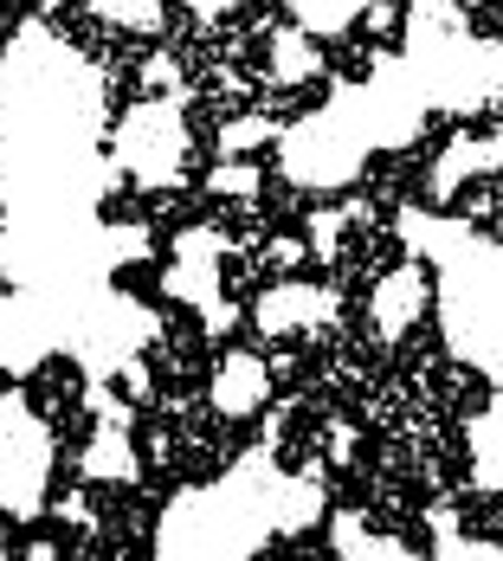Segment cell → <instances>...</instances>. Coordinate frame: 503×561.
<instances>
[{
    "mask_svg": "<svg viewBox=\"0 0 503 561\" xmlns=\"http://www.w3.org/2000/svg\"><path fill=\"white\" fill-rule=\"evenodd\" d=\"M187 136L174 129V104H142L123 123V169L142 174V187H168Z\"/></svg>",
    "mask_w": 503,
    "mask_h": 561,
    "instance_id": "1",
    "label": "cell"
},
{
    "mask_svg": "<svg viewBox=\"0 0 503 561\" xmlns=\"http://www.w3.org/2000/svg\"><path fill=\"white\" fill-rule=\"evenodd\" d=\"M214 413L220 420H252V413H265V400H272V368L259 362V355H245V348H232L220 355V368H214Z\"/></svg>",
    "mask_w": 503,
    "mask_h": 561,
    "instance_id": "2",
    "label": "cell"
},
{
    "mask_svg": "<svg viewBox=\"0 0 503 561\" xmlns=\"http://www.w3.org/2000/svg\"><path fill=\"white\" fill-rule=\"evenodd\" d=\"M330 310H335L330 290L284 278V284H272V290L259 297V310H252V317H259V330H265V336H290V330H317Z\"/></svg>",
    "mask_w": 503,
    "mask_h": 561,
    "instance_id": "3",
    "label": "cell"
},
{
    "mask_svg": "<svg viewBox=\"0 0 503 561\" xmlns=\"http://www.w3.org/2000/svg\"><path fill=\"white\" fill-rule=\"evenodd\" d=\"M426 297H433V284H426V272L420 265H400V272H388V278L375 284V330L381 336H407L413 323H420V310H426Z\"/></svg>",
    "mask_w": 503,
    "mask_h": 561,
    "instance_id": "4",
    "label": "cell"
},
{
    "mask_svg": "<svg viewBox=\"0 0 503 561\" xmlns=\"http://www.w3.org/2000/svg\"><path fill=\"white\" fill-rule=\"evenodd\" d=\"M272 78H278V84H310V78H323V53H317L310 26H278V33H272Z\"/></svg>",
    "mask_w": 503,
    "mask_h": 561,
    "instance_id": "5",
    "label": "cell"
},
{
    "mask_svg": "<svg viewBox=\"0 0 503 561\" xmlns=\"http://www.w3.org/2000/svg\"><path fill=\"white\" fill-rule=\"evenodd\" d=\"M136 439H123V426H104L91 446H84V478H136Z\"/></svg>",
    "mask_w": 503,
    "mask_h": 561,
    "instance_id": "6",
    "label": "cell"
},
{
    "mask_svg": "<svg viewBox=\"0 0 503 561\" xmlns=\"http://www.w3.org/2000/svg\"><path fill=\"white\" fill-rule=\"evenodd\" d=\"M471 458H478V484L503 491V400L471 426Z\"/></svg>",
    "mask_w": 503,
    "mask_h": 561,
    "instance_id": "7",
    "label": "cell"
},
{
    "mask_svg": "<svg viewBox=\"0 0 503 561\" xmlns=\"http://www.w3.org/2000/svg\"><path fill=\"white\" fill-rule=\"evenodd\" d=\"M265 142H278V123L259 111L245 116H226L220 123V156H252V149H265Z\"/></svg>",
    "mask_w": 503,
    "mask_h": 561,
    "instance_id": "8",
    "label": "cell"
},
{
    "mask_svg": "<svg viewBox=\"0 0 503 561\" xmlns=\"http://www.w3.org/2000/svg\"><path fill=\"white\" fill-rule=\"evenodd\" d=\"M259 181H265V174H259L252 156H220L214 174H207V187H214L220 201H252V194H259Z\"/></svg>",
    "mask_w": 503,
    "mask_h": 561,
    "instance_id": "9",
    "label": "cell"
},
{
    "mask_svg": "<svg viewBox=\"0 0 503 561\" xmlns=\"http://www.w3.org/2000/svg\"><path fill=\"white\" fill-rule=\"evenodd\" d=\"M98 20H116V26H129V33H162L168 7L162 0H98Z\"/></svg>",
    "mask_w": 503,
    "mask_h": 561,
    "instance_id": "10",
    "label": "cell"
},
{
    "mask_svg": "<svg viewBox=\"0 0 503 561\" xmlns=\"http://www.w3.org/2000/svg\"><path fill=\"white\" fill-rule=\"evenodd\" d=\"M342 226H348V214H317V220H310V252H317V259H335Z\"/></svg>",
    "mask_w": 503,
    "mask_h": 561,
    "instance_id": "11",
    "label": "cell"
},
{
    "mask_svg": "<svg viewBox=\"0 0 503 561\" xmlns=\"http://www.w3.org/2000/svg\"><path fill=\"white\" fill-rule=\"evenodd\" d=\"M323 451H330V465H348V458H355V426H348V420H330Z\"/></svg>",
    "mask_w": 503,
    "mask_h": 561,
    "instance_id": "12",
    "label": "cell"
},
{
    "mask_svg": "<svg viewBox=\"0 0 503 561\" xmlns=\"http://www.w3.org/2000/svg\"><path fill=\"white\" fill-rule=\"evenodd\" d=\"M265 259H272L278 272H290V265H304V259H310V239H272V245H265Z\"/></svg>",
    "mask_w": 503,
    "mask_h": 561,
    "instance_id": "13",
    "label": "cell"
},
{
    "mask_svg": "<svg viewBox=\"0 0 503 561\" xmlns=\"http://www.w3.org/2000/svg\"><path fill=\"white\" fill-rule=\"evenodd\" d=\"M149 393H156L149 362H123V400H149Z\"/></svg>",
    "mask_w": 503,
    "mask_h": 561,
    "instance_id": "14",
    "label": "cell"
},
{
    "mask_svg": "<svg viewBox=\"0 0 503 561\" xmlns=\"http://www.w3.org/2000/svg\"><path fill=\"white\" fill-rule=\"evenodd\" d=\"M136 84H142V91H174V58L156 53L149 65H142V78H136Z\"/></svg>",
    "mask_w": 503,
    "mask_h": 561,
    "instance_id": "15",
    "label": "cell"
},
{
    "mask_svg": "<svg viewBox=\"0 0 503 561\" xmlns=\"http://www.w3.org/2000/svg\"><path fill=\"white\" fill-rule=\"evenodd\" d=\"M355 20H362V26H368V33H393V26H400V13H393L388 0H368V7H362V13H355Z\"/></svg>",
    "mask_w": 503,
    "mask_h": 561,
    "instance_id": "16",
    "label": "cell"
},
{
    "mask_svg": "<svg viewBox=\"0 0 503 561\" xmlns=\"http://www.w3.org/2000/svg\"><path fill=\"white\" fill-rule=\"evenodd\" d=\"M58 516H65V523H84V529H98V510H91V497H58Z\"/></svg>",
    "mask_w": 503,
    "mask_h": 561,
    "instance_id": "17",
    "label": "cell"
},
{
    "mask_svg": "<svg viewBox=\"0 0 503 561\" xmlns=\"http://www.w3.org/2000/svg\"><path fill=\"white\" fill-rule=\"evenodd\" d=\"M26 561H58V549H53V542H33V549H26Z\"/></svg>",
    "mask_w": 503,
    "mask_h": 561,
    "instance_id": "18",
    "label": "cell"
}]
</instances>
